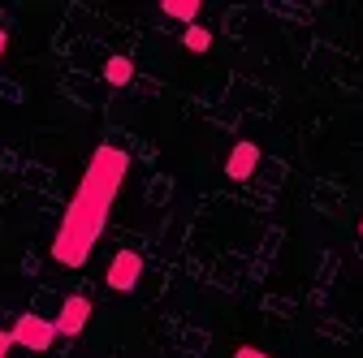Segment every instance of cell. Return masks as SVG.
<instances>
[{"instance_id":"obj_11","label":"cell","mask_w":363,"mask_h":358,"mask_svg":"<svg viewBox=\"0 0 363 358\" xmlns=\"http://www.w3.org/2000/svg\"><path fill=\"white\" fill-rule=\"evenodd\" d=\"M5 48H9V35L0 30V61H5Z\"/></svg>"},{"instance_id":"obj_8","label":"cell","mask_w":363,"mask_h":358,"mask_svg":"<svg viewBox=\"0 0 363 358\" xmlns=\"http://www.w3.org/2000/svg\"><path fill=\"white\" fill-rule=\"evenodd\" d=\"M182 43H186V52L203 57V52L212 48V30H208V26H186V35H182Z\"/></svg>"},{"instance_id":"obj_1","label":"cell","mask_w":363,"mask_h":358,"mask_svg":"<svg viewBox=\"0 0 363 358\" xmlns=\"http://www.w3.org/2000/svg\"><path fill=\"white\" fill-rule=\"evenodd\" d=\"M130 168V156L117 151V147H100L96 156H91L82 182L65 207V220L61 229L52 238V259L65 263V267H82L91 259V246H96V238L104 233L108 225V212H113V199L121 190V177Z\"/></svg>"},{"instance_id":"obj_3","label":"cell","mask_w":363,"mask_h":358,"mask_svg":"<svg viewBox=\"0 0 363 358\" xmlns=\"http://www.w3.org/2000/svg\"><path fill=\"white\" fill-rule=\"evenodd\" d=\"M139 277H143V259L134 255V250H117L113 263H108V289L130 294L134 285H139Z\"/></svg>"},{"instance_id":"obj_12","label":"cell","mask_w":363,"mask_h":358,"mask_svg":"<svg viewBox=\"0 0 363 358\" xmlns=\"http://www.w3.org/2000/svg\"><path fill=\"white\" fill-rule=\"evenodd\" d=\"M359 233H363V220H359Z\"/></svg>"},{"instance_id":"obj_7","label":"cell","mask_w":363,"mask_h":358,"mask_svg":"<svg viewBox=\"0 0 363 358\" xmlns=\"http://www.w3.org/2000/svg\"><path fill=\"white\" fill-rule=\"evenodd\" d=\"M173 22H186V26H195V18H199V0H164V5H160Z\"/></svg>"},{"instance_id":"obj_5","label":"cell","mask_w":363,"mask_h":358,"mask_svg":"<svg viewBox=\"0 0 363 358\" xmlns=\"http://www.w3.org/2000/svg\"><path fill=\"white\" fill-rule=\"evenodd\" d=\"M86 320H91V298L74 294V298H65L61 316H57V333H61V337H78V333L86 328Z\"/></svg>"},{"instance_id":"obj_6","label":"cell","mask_w":363,"mask_h":358,"mask_svg":"<svg viewBox=\"0 0 363 358\" xmlns=\"http://www.w3.org/2000/svg\"><path fill=\"white\" fill-rule=\"evenodd\" d=\"M130 78H134V61L130 57H108L104 61V82L108 86H125Z\"/></svg>"},{"instance_id":"obj_4","label":"cell","mask_w":363,"mask_h":358,"mask_svg":"<svg viewBox=\"0 0 363 358\" xmlns=\"http://www.w3.org/2000/svg\"><path fill=\"white\" fill-rule=\"evenodd\" d=\"M255 168H259V147H255L251 139H242V143L230 151V160H225V177H230V182H251Z\"/></svg>"},{"instance_id":"obj_10","label":"cell","mask_w":363,"mask_h":358,"mask_svg":"<svg viewBox=\"0 0 363 358\" xmlns=\"http://www.w3.org/2000/svg\"><path fill=\"white\" fill-rule=\"evenodd\" d=\"M9 350H13V333L0 328V358H9Z\"/></svg>"},{"instance_id":"obj_9","label":"cell","mask_w":363,"mask_h":358,"mask_svg":"<svg viewBox=\"0 0 363 358\" xmlns=\"http://www.w3.org/2000/svg\"><path fill=\"white\" fill-rule=\"evenodd\" d=\"M234 358H272V354H264V350H255V345H238Z\"/></svg>"},{"instance_id":"obj_2","label":"cell","mask_w":363,"mask_h":358,"mask_svg":"<svg viewBox=\"0 0 363 358\" xmlns=\"http://www.w3.org/2000/svg\"><path fill=\"white\" fill-rule=\"evenodd\" d=\"M13 333V345H22V350H30V354H48L52 345H57V320H43V316H35V311H26V316H18V324L9 328Z\"/></svg>"}]
</instances>
